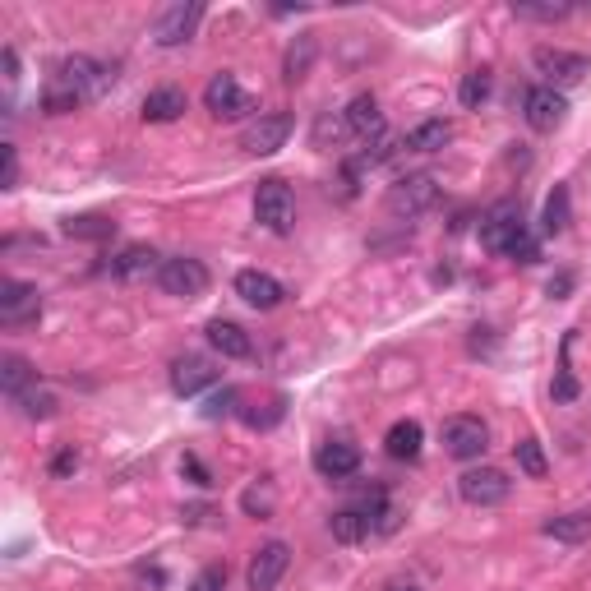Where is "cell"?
I'll return each instance as SVG.
<instances>
[{"mask_svg":"<svg viewBox=\"0 0 591 591\" xmlns=\"http://www.w3.org/2000/svg\"><path fill=\"white\" fill-rule=\"evenodd\" d=\"M291 139V116L287 111H259L241 134V148L250 157H273Z\"/></svg>","mask_w":591,"mask_h":591,"instance_id":"8992f818","label":"cell"},{"mask_svg":"<svg viewBox=\"0 0 591 591\" xmlns=\"http://www.w3.org/2000/svg\"><path fill=\"white\" fill-rule=\"evenodd\" d=\"M555 398H559V402H573V398H578V379L568 374V365L555 374Z\"/></svg>","mask_w":591,"mask_h":591,"instance_id":"8d00e7d4","label":"cell"},{"mask_svg":"<svg viewBox=\"0 0 591 591\" xmlns=\"http://www.w3.org/2000/svg\"><path fill=\"white\" fill-rule=\"evenodd\" d=\"M0 384H5L10 398H24L28 388H37V370L24 356H5V361H0Z\"/></svg>","mask_w":591,"mask_h":591,"instance_id":"484cf974","label":"cell"},{"mask_svg":"<svg viewBox=\"0 0 591 591\" xmlns=\"http://www.w3.org/2000/svg\"><path fill=\"white\" fill-rule=\"evenodd\" d=\"M568 287H573V278H555V282H550V296H555V301H559V296H564Z\"/></svg>","mask_w":591,"mask_h":591,"instance_id":"60d3db41","label":"cell"},{"mask_svg":"<svg viewBox=\"0 0 591 591\" xmlns=\"http://www.w3.org/2000/svg\"><path fill=\"white\" fill-rule=\"evenodd\" d=\"M190 591H227V568H204V573L190 582Z\"/></svg>","mask_w":591,"mask_h":591,"instance_id":"e575fe53","label":"cell"},{"mask_svg":"<svg viewBox=\"0 0 591 591\" xmlns=\"http://www.w3.org/2000/svg\"><path fill=\"white\" fill-rule=\"evenodd\" d=\"M181 471H185V476H190L194 485H213V476H208V471H204V462L194 458V453H190V458L181 462Z\"/></svg>","mask_w":591,"mask_h":591,"instance_id":"74e56055","label":"cell"},{"mask_svg":"<svg viewBox=\"0 0 591 591\" xmlns=\"http://www.w3.org/2000/svg\"><path fill=\"white\" fill-rule=\"evenodd\" d=\"M531 61H536V70L545 74V88H573V84H582V79L591 74V61H587V56H578V51L541 47Z\"/></svg>","mask_w":591,"mask_h":591,"instance_id":"9c48e42d","label":"cell"},{"mask_svg":"<svg viewBox=\"0 0 591 591\" xmlns=\"http://www.w3.org/2000/svg\"><path fill=\"white\" fill-rule=\"evenodd\" d=\"M384 591H421V587H416V582H407V578H393Z\"/></svg>","mask_w":591,"mask_h":591,"instance_id":"b9f144b4","label":"cell"},{"mask_svg":"<svg viewBox=\"0 0 591 591\" xmlns=\"http://www.w3.org/2000/svg\"><path fill=\"white\" fill-rule=\"evenodd\" d=\"M310 61H314V37H301V42H291L287 47V61H282V79L296 84L310 74Z\"/></svg>","mask_w":591,"mask_h":591,"instance_id":"83f0119b","label":"cell"},{"mask_svg":"<svg viewBox=\"0 0 591 591\" xmlns=\"http://www.w3.org/2000/svg\"><path fill=\"white\" fill-rule=\"evenodd\" d=\"M185 93L181 88H153V93L144 97V121L148 125H171V121H181L185 116Z\"/></svg>","mask_w":591,"mask_h":591,"instance_id":"d6986e66","label":"cell"},{"mask_svg":"<svg viewBox=\"0 0 591 591\" xmlns=\"http://www.w3.org/2000/svg\"><path fill=\"white\" fill-rule=\"evenodd\" d=\"M448 139H453V125L448 121H421L416 130H407L402 148H411V153H439Z\"/></svg>","mask_w":591,"mask_h":591,"instance_id":"603a6c76","label":"cell"},{"mask_svg":"<svg viewBox=\"0 0 591 591\" xmlns=\"http://www.w3.org/2000/svg\"><path fill=\"white\" fill-rule=\"evenodd\" d=\"M37 314H42V296H37V287H28V282H19V278L0 282V324L19 328V324H33Z\"/></svg>","mask_w":591,"mask_h":591,"instance_id":"5bb4252c","label":"cell"},{"mask_svg":"<svg viewBox=\"0 0 591 591\" xmlns=\"http://www.w3.org/2000/svg\"><path fill=\"white\" fill-rule=\"evenodd\" d=\"M273 508V499L259 495V490H245V513H268Z\"/></svg>","mask_w":591,"mask_h":591,"instance_id":"ab89813d","label":"cell"},{"mask_svg":"<svg viewBox=\"0 0 591 591\" xmlns=\"http://www.w3.org/2000/svg\"><path fill=\"white\" fill-rule=\"evenodd\" d=\"M568 185H555V190L545 194V213H541V227L545 236H559V231H568Z\"/></svg>","mask_w":591,"mask_h":591,"instance_id":"4316f807","label":"cell"},{"mask_svg":"<svg viewBox=\"0 0 591 591\" xmlns=\"http://www.w3.org/2000/svg\"><path fill=\"white\" fill-rule=\"evenodd\" d=\"M347 130H351V134H361V139H370V134H384V111H379L374 93L351 97V107H347Z\"/></svg>","mask_w":591,"mask_h":591,"instance_id":"44dd1931","label":"cell"},{"mask_svg":"<svg viewBox=\"0 0 591 591\" xmlns=\"http://www.w3.org/2000/svg\"><path fill=\"white\" fill-rule=\"evenodd\" d=\"M444 448H448V458L476 462L485 448H490V430H485L481 416H448L444 421Z\"/></svg>","mask_w":591,"mask_h":591,"instance_id":"ba28073f","label":"cell"},{"mask_svg":"<svg viewBox=\"0 0 591 591\" xmlns=\"http://www.w3.org/2000/svg\"><path fill=\"white\" fill-rule=\"evenodd\" d=\"M328 531H333V541L342 545H361L370 536V522H365L361 508H338L333 518H328Z\"/></svg>","mask_w":591,"mask_h":591,"instance_id":"d4e9b609","label":"cell"},{"mask_svg":"<svg viewBox=\"0 0 591 591\" xmlns=\"http://www.w3.org/2000/svg\"><path fill=\"white\" fill-rule=\"evenodd\" d=\"M462 499H467L471 508H495L508 499V490H513V481H508L499 467H471L462 471V481H458Z\"/></svg>","mask_w":591,"mask_h":591,"instance_id":"7c38bea8","label":"cell"},{"mask_svg":"<svg viewBox=\"0 0 591 591\" xmlns=\"http://www.w3.org/2000/svg\"><path fill=\"white\" fill-rule=\"evenodd\" d=\"M545 536L550 541H568V545H578L591 536V513H559V518H545Z\"/></svg>","mask_w":591,"mask_h":591,"instance_id":"cb8c5ba5","label":"cell"},{"mask_svg":"<svg viewBox=\"0 0 591 591\" xmlns=\"http://www.w3.org/2000/svg\"><path fill=\"white\" fill-rule=\"evenodd\" d=\"M314 471H319L324 481H347V476L361 471V448L347 444V439H328V444H319V453H314Z\"/></svg>","mask_w":591,"mask_h":591,"instance_id":"2e32d148","label":"cell"},{"mask_svg":"<svg viewBox=\"0 0 591 591\" xmlns=\"http://www.w3.org/2000/svg\"><path fill=\"white\" fill-rule=\"evenodd\" d=\"M522 116H527V125L536 134H555L559 125L568 121V97L559 93V88H527V97H522Z\"/></svg>","mask_w":591,"mask_h":591,"instance_id":"52a82bcc","label":"cell"},{"mask_svg":"<svg viewBox=\"0 0 591 591\" xmlns=\"http://www.w3.org/2000/svg\"><path fill=\"white\" fill-rule=\"evenodd\" d=\"M74 471H79V453H74V448H61V453H56V462H51V476H74Z\"/></svg>","mask_w":591,"mask_h":591,"instance_id":"d590c367","label":"cell"},{"mask_svg":"<svg viewBox=\"0 0 591 591\" xmlns=\"http://www.w3.org/2000/svg\"><path fill=\"white\" fill-rule=\"evenodd\" d=\"M19 181V157H14V144H5V190H14Z\"/></svg>","mask_w":591,"mask_h":591,"instance_id":"f35d334b","label":"cell"},{"mask_svg":"<svg viewBox=\"0 0 591 591\" xmlns=\"http://www.w3.org/2000/svg\"><path fill=\"white\" fill-rule=\"evenodd\" d=\"M439 204V181L435 176H407L388 190V213H398V218H421L430 208Z\"/></svg>","mask_w":591,"mask_h":591,"instance_id":"30bf717a","label":"cell"},{"mask_svg":"<svg viewBox=\"0 0 591 591\" xmlns=\"http://www.w3.org/2000/svg\"><path fill=\"white\" fill-rule=\"evenodd\" d=\"M213 379H218V370H213V361H208V356H194V351H185V356H176V361H171V388H176L181 398L204 393Z\"/></svg>","mask_w":591,"mask_h":591,"instance_id":"e0dca14e","label":"cell"},{"mask_svg":"<svg viewBox=\"0 0 591 591\" xmlns=\"http://www.w3.org/2000/svg\"><path fill=\"white\" fill-rule=\"evenodd\" d=\"M65 231H70V236H79V241H107L111 231H116V222H111V218H97V213H84V218H70V222H65Z\"/></svg>","mask_w":591,"mask_h":591,"instance_id":"f1b7e54d","label":"cell"},{"mask_svg":"<svg viewBox=\"0 0 591 591\" xmlns=\"http://www.w3.org/2000/svg\"><path fill=\"white\" fill-rule=\"evenodd\" d=\"M458 97H462V107H481L485 97H490V74H485V70H471V74H462V88H458Z\"/></svg>","mask_w":591,"mask_h":591,"instance_id":"1f68e13d","label":"cell"},{"mask_svg":"<svg viewBox=\"0 0 591 591\" xmlns=\"http://www.w3.org/2000/svg\"><path fill=\"white\" fill-rule=\"evenodd\" d=\"M157 287L167 291V296H181V301H199L208 291V268L190 254H176V259H162L157 268Z\"/></svg>","mask_w":591,"mask_h":591,"instance_id":"5b68a950","label":"cell"},{"mask_svg":"<svg viewBox=\"0 0 591 591\" xmlns=\"http://www.w3.org/2000/svg\"><path fill=\"white\" fill-rule=\"evenodd\" d=\"M481 241L485 250L504 254V259H518V264H536V241H531L527 222H522V208L518 204H499L481 227Z\"/></svg>","mask_w":591,"mask_h":591,"instance_id":"7a4b0ae2","label":"cell"},{"mask_svg":"<svg viewBox=\"0 0 591 591\" xmlns=\"http://www.w3.org/2000/svg\"><path fill=\"white\" fill-rule=\"evenodd\" d=\"M204 107L213 111L218 121H245V116L259 111V97L245 93L236 74H213L208 88H204Z\"/></svg>","mask_w":591,"mask_h":591,"instance_id":"277c9868","label":"cell"},{"mask_svg":"<svg viewBox=\"0 0 591 591\" xmlns=\"http://www.w3.org/2000/svg\"><path fill=\"white\" fill-rule=\"evenodd\" d=\"M236 296L245 305H254V310H278L287 287L273 273H264V268H245V273H236Z\"/></svg>","mask_w":591,"mask_h":591,"instance_id":"9a60e30c","label":"cell"},{"mask_svg":"<svg viewBox=\"0 0 591 591\" xmlns=\"http://www.w3.org/2000/svg\"><path fill=\"white\" fill-rule=\"evenodd\" d=\"M157 268H162V259H157V250H148V245H130V250H121L116 259H111V273L116 278H148Z\"/></svg>","mask_w":591,"mask_h":591,"instance_id":"7402d4cb","label":"cell"},{"mask_svg":"<svg viewBox=\"0 0 591 591\" xmlns=\"http://www.w3.org/2000/svg\"><path fill=\"white\" fill-rule=\"evenodd\" d=\"M421 444H425V430L416 421H398L384 435L388 458H398V462H416V458H421Z\"/></svg>","mask_w":591,"mask_h":591,"instance_id":"ffe728a7","label":"cell"},{"mask_svg":"<svg viewBox=\"0 0 591 591\" xmlns=\"http://www.w3.org/2000/svg\"><path fill=\"white\" fill-rule=\"evenodd\" d=\"M513 14L518 19H536V24H559L573 14V5H531V0H513Z\"/></svg>","mask_w":591,"mask_h":591,"instance_id":"f546056e","label":"cell"},{"mask_svg":"<svg viewBox=\"0 0 591 591\" xmlns=\"http://www.w3.org/2000/svg\"><path fill=\"white\" fill-rule=\"evenodd\" d=\"M199 19H204V5H199V0H176V5H167L162 19L153 24V42L157 47H181V42L194 37Z\"/></svg>","mask_w":591,"mask_h":591,"instance_id":"8fae6325","label":"cell"},{"mask_svg":"<svg viewBox=\"0 0 591 591\" xmlns=\"http://www.w3.org/2000/svg\"><path fill=\"white\" fill-rule=\"evenodd\" d=\"M287 564H291V550L282 541H268L254 550L250 568H245V582L250 591H278V582L287 578Z\"/></svg>","mask_w":591,"mask_h":591,"instance_id":"4fadbf2b","label":"cell"},{"mask_svg":"<svg viewBox=\"0 0 591 591\" xmlns=\"http://www.w3.org/2000/svg\"><path fill=\"white\" fill-rule=\"evenodd\" d=\"M236 402H241V393H236V388H222V393H213V398H208L204 416H208V421H218V416H231V407H236Z\"/></svg>","mask_w":591,"mask_h":591,"instance_id":"836d02e7","label":"cell"},{"mask_svg":"<svg viewBox=\"0 0 591 591\" xmlns=\"http://www.w3.org/2000/svg\"><path fill=\"white\" fill-rule=\"evenodd\" d=\"M19 407H24L28 421H47V416H56V398L51 393H42V388H28L24 398H14Z\"/></svg>","mask_w":591,"mask_h":591,"instance_id":"d6a6232c","label":"cell"},{"mask_svg":"<svg viewBox=\"0 0 591 591\" xmlns=\"http://www.w3.org/2000/svg\"><path fill=\"white\" fill-rule=\"evenodd\" d=\"M111 84H116V70H111V65L93 61V56H65V61L56 65V74L47 79V88H42V111H47V116H65V111L102 97Z\"/></svg>","mask_w":591,"mask_h":591,"instance_id":"6da1fadb","label":"cell"},{"mask_svg":"<svg viewBox=\"0 0 591 591\" xmlns=\"http://www.w3.org/2000/svg\"><path fill=\"white\" fill-rule=\"evenodd\" d=\"M254 222L264 231H273V236H287L291 227H296V194H291L287 181H259V190H254Z\"/></svg>","mask_w":591,"mask_h":591,"instance_id":"3957f363","label":"cell"},{"mask_svg":"<svg viewBox=\"0 0 591 591\" xmlns=\"http://www.w3.org/2000/svg\"><path fill=\"white\" fill-rule=\"evenodd\" d=\"M513 453H518V467L527 471L531 481H541L545 471H550V462H545V453H541V444H536V439H522Z\"/></svg>","mask_w":591,"mask_h":591,"instance_id":"4dcf8cb0","label":"cell"},{"mask_svg":"<svg viewBox=\"0 0 591 591\" xmlns=\"http://www.w3.org/2000/svg\"><path fill=\"white\" fill-rule=\"evenodd\" d=\"M204 333H208V342H213V351H222L227 361H250L254 356V338L241 324H231V319H208Z\"/></svg>","mask_w":591,"mask_h":591,"instance_id":"ac0fdd59","label":"cell"}]
</instances>
